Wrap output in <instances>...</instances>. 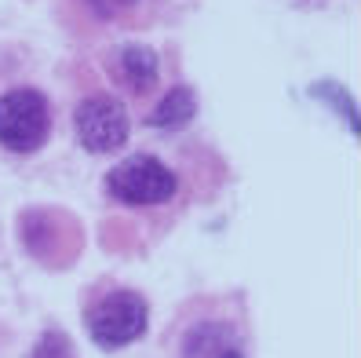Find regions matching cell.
I'll list each match as a JSON object with an SVG mask.
<instances>
[{
  "label": "cell",
  "instance_id": "cell-9",
  "mask_svg": "<svg viewBox=\"0 0 361 358\" xmlns=\"http://www.w3.org/2000/svg\"><path fill=\"white\" fill-rule=\"evenodd\" d=\"M310 95L317 99V102H325V107H332L336 114H339V121L350 129V136H357V102H354V95L343 88V84H336V80H314L310 84Z\"/></svg>",
  "mask_w": 361,
  "mask_h": 358
},
{
  "label": "cell",
  "instance_id": "cell-12",
  "mask_svg": "<svg viewBox=\"0 0 361 358\" xmlns=\"http://www.w3.org/2000/svg\"><path fill=\"white\" fill-rule=\"evenodd\" d=\"M223 358H245V354H241V347H233V351H226Z\"/></svg>",
  "mask_w": 361,
  "mask_h": 358
},
{
  "label": "cell",
  "instance_id": "cell-10",
  "mask_svg": "<svg viewBox=\"0 0 361 358\" xmlns=\"http://www.w3.org/2000/svg\"><path fill=\"white\" fill-rule=\"evenodd\" d=\"M30 358H77V351H73V340L62 329H44V336L33 344Z\"/></svg>",
  "mask_w": 361,
  "mask_h": 358
},
{
  "label": "cell",
  "instance_id": "cell-7",
  "mask_svg": "<svg viewBox=\"0 0 361 358\" xmlns=\"http://www.w3.org/2000/svg\"><path fill=\"white\" fill-rule=\"evenodd\" d=\"M238 347L230 322H197L183 336V358H223Z\"/></svg>",
  "mask_w": 361,
  "mask_h": 358
},
{
  "label": "cell",
  "instance_id": "cell-8",
  "mask_svg": "<svg viewBox=\"0 0 361 358\" xmlns=\"http://www.w3.org/2000/svg\"><path fill=\"white\" fill-rule=\"evenodd\" d=\"M197 117V95H194V88H186V84H176L172 92H168L157 107L150 110V117H146V124L150 129H161V132H168V129H186L190 121Z\"/></svg>",
  "mask_w": 361,
  "mask_h": 358
},
{
  "label": "cell",
  "instance_id": "cell-11",
  "mask_svg": "<svg viewBox=\"0 0 361 358\" xmlns=\"http://www.w3.org/2000/svg\"><path fill=\"white\" fill-rule=\"evenodd\" d=\"M84 4H88V11L99 15V18H121L124 11L139 8L142 0H84Z\"/></svg>",
  "mask_w": 361,
  "mask_h": 358
},
{
  "label": "cell",
  "instance_id": "cell-5",
  "mask_svg": "<svg viewBox=\"0 0 361 358\" xmlns=\"http://www.w3.org/2000/svg\"><path fill=\"white\" fill-rule=\"evenodd\" d=\"M18 234H23L26 252L48 267H62L77 256V223L70 213H59V208H26L18 216Z\"/></svg>",
  "mask_w": 361,
  "mask_h": 358
},
{
  "label": "cell",
  "instance_id": "cell-1",
  "mask_svg": "<svg viewBox=\"0 0 361 358\" xmlns=\"http://www.w3.org/2000/svg\"><path fill=\"white\" fill-rule=\"evenodd\" d=\"M146 322H150V307L135 289H110L84 311V326L102 351L135 344L146 333Z\"/></svg>",
  "mask_w": 361,
  "mask_h": 358
},
{
  "label": "cell",
  "instance_id": "cell-3",
  "mask_svg": "<svg viewBox=\"0 0 361 358\" xmlns=\"http://www.w3.org/2000/svg\"><path fill=\"white\" fill-rule=\"evenodd\" d=\"M51 132L48 95L37 88H11L0 95V146L11 154H37Z\"/></svg>",
  "mask_w": 361,
  "mask_h": 358
},
{
  "label": "cell",
  "instance_id": "cell-2",
  "mask_svg": "<svg viewBox=\"0 0 361 358\" xmlns=\"http://www.w3.org/2000/svg\"><path fill=\"white\" fill-rule=\"evenodd\" d=\"M179 191V176L154 154H132L106 172V194L121 205H164Z\"/></svg>",
  "mask_w": 361,
  "mask_h": 358
},
{
  "label": "cell",
  "instance_id": "cell-4",
  "mask_svg": "<svg viewBox=\"0 0 361 358\" xmlns=\"http://www.w3.org/2000/svg\"><path fill=\"white\" fill-rule=\"evenodd\" d=\"M73 132L84 150L92 154H117L132 136V117L117 95H84L73 110Z\"/></svg>",
  "mask_w": 361,
  "mask_h": 358
},
{
  "label": "cell",
  "instance_id": "cell-6",
  "mask_svg": "<svg viewBox=\"0 0 361 358\" xmlns=\"http://www.w3.org/2000/svg\"><path fill=\"white\" fill-rule=\"evenodd\" d=\"M106 70H110V77L128 95L142 99V95H150L157 88L161 59L150 44H121V48H114L110 55H106Z\"/></svg>",
  "mask_w": 361,
  "mask_h": 358
}]
</instances>
